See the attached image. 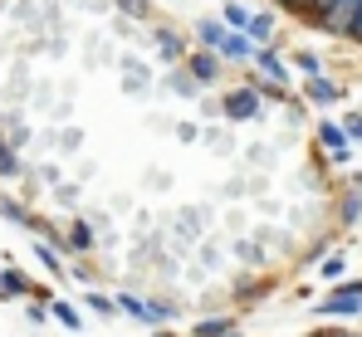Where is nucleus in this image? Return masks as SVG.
Segmentation results:
<instances>
[{
  "label": "nucleus",
  "mask_w": 362,
  "mask_h": 337,
  "mask_svg": "<svg viewBox=\"0 0 362 337\" xmlns=\"http://www.w3.org/2000/svg\"><path fill=\"white\" fill-rule=\"evenodd\" d=\"M221 54L235 59V64H245V59H255V40H250L245 30H230V35H226V45H221Z\"/></svg>",
  "instance_id": "2"
},
{
  "label": "nucleus",
  "mask_w": 362,
  "mask_h": 337,
  "mask_svg": "<svg viewBox=\"0 0 362 337\" xmlns=\"http://www.w3.org/2000/svg\"><path fill=\"white\" fill-rule=\"evenodd\" d=\"M226 337H240V333H226Z\"/></svg>",
  "instance_id": "20"
},
{
  "label": "nucleus",
  "mask_w": 362,
  "mask_h": 337,
  "mask_svg": "<svg viewBox=\"0 0 362 337\" xmlns=\"http://www.w3.org/2000/svg\"><path fill=\"white\" fill-rule=\"evenodd\" d=\"M216 69H221V64H216L211 54H196V59H191V73H196L201 83H211V78H216Z\"/></svg>",
  "instance_id": "10"
},
{
  "label": "nucleus",
  "mask_w": 362,
  "mask_h": 337,
  "mask_svg": "<svg viewBox=\"0 0 362 337\" xmlns=\"http://www.w3.org/2000/svg\"><path fill=\"white\" fill-rule=\"evenodd\" d=\"M245 35H250V40H269V35H274V15H255Z\"/></svg>",
  "instance_id": "12"
},
{
  "label": "nucleus",
  "mask_w": 362,
  "mask_h": 337,
  "mask_svg": "<svg viewBox=\"0 0 362 337\" xmlns=\"http://www.w3.org/2000/svg\"><path fill=\"white\" fill-rule=\"evenodd\" d=\"M49 313H54V318H59L64 328H83V318H78V313H74V308H69V303H54V308H49Z\"/></svg>",
  "instance_id": "13"
},
{
  "label": "nucleus",
  "mask_w": 362,
  "mask_h": 337,
  "mask_svg": "<svg viewBox=\"0 0 362 337\" xmlns=\"http://www.w3.org/2000/svg\"><path fill=\"white\" fill-rule=\"evenodd\" d=\"M308 98H313V103H338V98H343V88H338V83H328L323 73H313V78H308Z\"/></svg>",
  "instance_id": "4"
},
{
  "label": "nucleus",
  "mask_w": 362,
  "mask_h": 337,
  "mask_svg": "<svg viewBox=\"0 0 362 337\" xmlns=\"http://www.w3.org/2000/svg\"><path fill=\"white\" fill-rule=\"evenodd\" d=\"M0 147H5V142H0Z\"/></svg>",
  "instance_id": "22"
},
{
  "label": "nucleus",
  "mask_w": 362,
  "mask_h": 337,
  "mask_svg": "<svg viewBox=\"0 0 362 337\" xmlns=\"http://www.w3.org/2000/svg\"><path fill=\"white\" fill-rule=\"evenodd\" d=\"M358 186H362V176H358Z\"/></svg>",
  "instance_id": "21"
},
{
  "label": "nucleus",
  "mask_w": 362,
  "mask_h": 337,
  "mask_svg": "<svg viewBox=\"0 0 362 337\" xmlns=\"http://www.w3.org/2000/svg\"><path fill=\"white\" fill-rule=\"evenodd\" d=\"M318 142H323L333 157H343V147H348V127H338V122H323V127H318Z\"/></svg>",
  "instance_id": "5"
},
{
  "label": "nucleus",
  "mask_w": 362,
  "mask_h": 337,
  "mask_svg": "<svg viewBox=\"0 0 362 337\" xmlns=\"http://www.w3.org/2000/svg\"><path fill=\"white\" fill-rule=\"evenodd\" d=\"M226 112H230V117H255V112H259V98H255V88H235V93L226 98Z\"/></svg>",
  "instance_id": "3"
},
{
  "label": "nucleus",
  "mask_w": 362,
  "mask_h": 337,
  "mask_svg": "<svg viewBox=\"0 0 362 337\" xmlns=\"http://www.w3.org/2000/svg\"><path fill=\"white\" fill-rule=\"evenodd\" d=\"M35 254H40V259H45V269H54V274H59V254H54V249H49V244H40V249H35Z\"/></svg>",
  "instance_id": "16"
},
{
  "label": "nucleus",
  "mask_w": 362,
  "mask_h": 337,
  "mask_svg": "<svg viewBox=\"0 0 362 337\" xmlns=\"http://www.w3.org/2000/svg\"><path fill=\"white\" fill-rule=\"evenodd\" d=\"M299 69L313 78V73H318V54H299Z\"/></svg>",
  "instance_id": "17"
},
{
  "label": "nucleus",
  "mask_w": 362,
  "mask_h": 337,
  "mask_svg": "<svg viewBox=\"0 0 362 337\" xmlns=\"http://www.w3.org/2000/svg\"><path fill=\"white\" fill-rule=\"evenodd\" d=\"M255 64H259V69H264V73H269L274 83H284V78H289V69H284V59L274 54V49H255Z\"/></svg>",
  "instance_id": "6"
},
{
  "label": "nucleus",
  "mask_w": 362,
  "mask_h": 337,
  "mask_svg": "<svg viewBox=\"0 0 362 337\" xmlns=\"http://www.w3.org/2000/svg\"><path fill=\"white\" fill-rule=\"evenodd\" d=\"M196 35H201V45H211V49H221V45H226V35H230V25H216V20H201V25H196Z\"/></svg>",
  "instance_id": "8"
},
{
  "label": "nucleus",
  "mask_w": 362,
  "mask_h": 337,
  "mask_svg": "<svg viewBox=\"0 0 362 337\" xmlns=\"http://www.w3.org/2000/svg\"><path fill=\"white\" fill-rule=\"evenodd\" d=\"M30 293V279L15 274V269H0V298H25Z\"/></svg>",
  "instance_id": "7"
},
{
  "label": "nucleus",
  "mask_w": 362,
  "mask_h": 337,
  "mask_svg": "<svg viewBox=\"0 0 362 337\" xmlns=\"http://www.w3.org/2000/svg\"><path fill=\"white\" fill-rule=\"evenodd\" d=\"M226 328H230V323L211 318V323H201V328H196V337H226Z\"/></svg>",
  "instance_id": "14"
},
{
  "label": "nucleus",
  "mask_w": 362,
  "mask_h": 337,
  "mask_svg": "<svg viewBox=\"0 0 362 337\" xmlns=\"http://www.w3.org/2000/svg\"><path fill=\"white\" fill-rule=\"evenodd\" d=\"M15 171H20L15 152H10V147H0V176H15Z\"/></svg>",
  "instance_id": "15"
},
{
  "label": "nucleus",
  "mask_w": 362,
  "mask_h": 337,
  "mask_svg": "<svg viewBox=\"0 0 362 337\" xmlns=\"http://www.w3.org/2000/svg\"><path fill=\"white\" fill-rule=\"evenodd\" d=\"M353 40H362V20H358V30H353Z\"/></svg>",
  "instance_id": "19"
},
{
  "label": "nucleus",
  "mask_w": 362,
  "mask_h": 337,
  "mask_svg": "<svg viewBox=\"0 0 362 337\" xmlns=\"http://www.w3.org/2000/svg\"><path fill=\"white\" fill-rule=\"evenodd\" d=\"M157 337H162V333H157Z\"/></svg>",
  "instance_id": "23"
},
{
  "label": "nucleus",
  "mask_w": 362,
  "mask_h": 337,
  "mask_svg": "<svg viewBox=\"0 0 362 337\" xmlns=\"http://www.w3.org/2000/svg\"><path fill=\"white\" fill-rule=\"evenodd\" d=\"M348 137H358V142H362V117H358V112L348 117Z\"/></svg>",
  "instance_id": "18"
},
{
  "label": "nucleus",
  "mask_w": 362,
  "mask_h": 337,
  "mask_svg": "<svg viewBox=\"0 0 362 337\" xmlns=\"http://www.w3.org/2000/svg\"><path fill=\"white\" fill-rule=\"evenodd\" d=\"M362 20V0H333L323 15H318V25L328 30V35H353Z\"/></svg>",
  "instance_id": "1"
},
{
  "label": "nucleus",
  "mask_w": 362,
  "mask_h": 337,
  "mask_svg": "<svg viewBox=\"0 0 362 337\" xmlns=\"http://www.w3.org/2000/svg\"><path fill=\"white\" fill-rule=\"evenodd\" d=\"M284 5H289V10H299V15H308V20H318L333 0H284Z\"/></svg>",
  "instance_id": "11"
},
{
  "label": "nucleus",
  "mask_w": 362,
  "mask_h": 337,
  "mask_svg": "<svg viewBox=\"0 0 362 337\" xmlns=\"http://www.w3.org/2000/svg\"><path fill=\"white\" fill-rule=\"evenodd\" d=\"M221 15H226V25H230V30H250V20H255V10H245L240 0H226V10H221Z\"/></svg>",
  "instance_id": "9"
}]
</instances>
